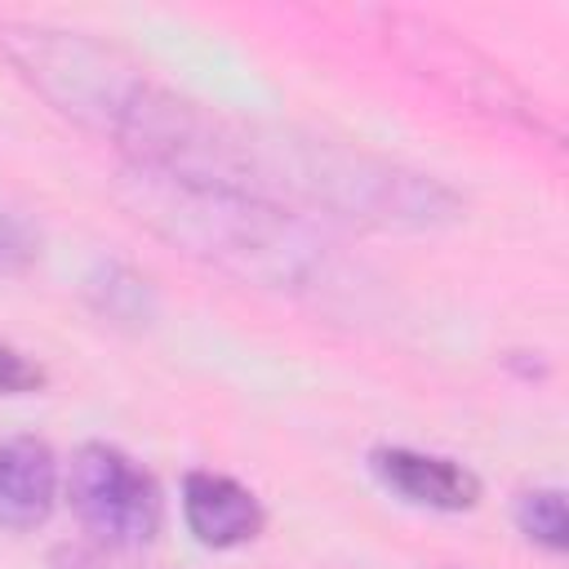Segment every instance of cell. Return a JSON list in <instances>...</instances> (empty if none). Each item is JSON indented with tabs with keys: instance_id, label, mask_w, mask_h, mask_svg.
I'll return each instance as SVG.
<instances>
[{
	"instance_id": "cell-2",
	"label": "cell",
	"mask_w": 569,
	"mask_h": 569,
	"mask_svg": "<svg viewBox=\"0 0 569 569\" xmlns=\"http://www.w3.org/2000/svg\"><path fill=\"white\" fill-rule=\"evenodd\" d=\"M67 502L84 533L116 551H142L164 525V498L156 476L107 440H89L71 453L62 476Z\"/></svg>"
},
{
	"instance_id": "cell-3",
	"label": "cell",
	"mask_w": 569,
	"mask_h": 569,
	"mask_svg": "<svg viewBox=\"0 0 569 569\" xmlns=\"http://www.w3.org/2000/svg\"><path fill=\"white\" fill-rule=\"evenodd\" d=\"M373 480L409 507L427 511H471L480 502V476L445 453H422L409 445H378L369 449Z\"/></svg>"
},
{
	"instance_id": "cell-6",
	"label": "cell",
	"mask_w": 569,
	"mask_h": 569,
	"mask_svg": "<svg viewBox=\"0 0 569 569\" xmlns=\"http://www.w3.org/2000/svg\"><path fill=\"white\" fill-rule=\"evenodd\" d=\"M516 529H520L533 547L560 556L565 542H569V533H565V529H569V525H565V493H560V489H525V493L516 498Z\"/></svg>"
},
{
	"instance_id": "cell-5",
	"label": "cell",
	"mask_w": 569,
	"mask_h": 569,
	"mask_svg": "<svg viewBox=\"0 0 569 569\" xmlns=\"http://www.w3.org/2000/svg\"><path fill=\"white\" fill-rule=\"evenodd\" d=\"M58 458L40 436L0 440V529L27 533L49 520L58 502Z\"/></svg>"
},
{
	"instance_id": "cell-1",
	"label": "cell",
	"mask_w": 569,
	"mask_h": 569,
	"mask_svg": "<svg viewBox=\"0 0 569 569\" xmlns=\"http://www.w3.org/2000/svg\"><path fill=\"white\" fill-rule=\"evenodd\" d=\"M120 200L142 227H151L182 253L249 284L284 293H320L338 284V244L280 200L142 164L124 169Z\"/></svg>"
},
{
	"instance_id": "cell-4",
	"label": "cell",
	"mask_w": 569,
	"mask_h": 569,
	"mask_svg": "<svg viewBox=\"0 0 569 569\" xmlns=\"http://www.w3.org/2000/svg\"><path fill=\"white\" fill-rule=\"evenodd\" d=\"M182 520L200 547L231 551V547L253 542L267 529V507L249 485L222 471L196 467L182 476Z\"/></svg>"
},
{
	"instance_id": "cell-7",
	"label": "cell",
	"mask_w": 569,
	"mask_h": 569,
	"mask_svg": "<svg viewBox=\"0 0 569 569\" xmlns=\"http://www.w3.org/2000/svg\"><path fill=\"white\" fill-rule=\"evenodd\" d=\"M44 382H49V373L27 351H18L13 342L0 338V396H31Z\"/></svg>"
}]
</instances>
